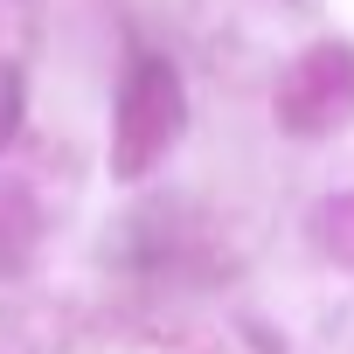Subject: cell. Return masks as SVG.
<instances>
[{
	"instance_id": "cell-1",
	"label": "cell",
	"mask_w": 354,
	"mask_h": 354,
	"mask_svg": "<svg viewBox=\"0 0 354 354\" xmlns=\"http://www.w3.org/2000/svg\"><path fill=\"white\" fill-rule=\"evenodd\" d=\"M181 77L160 56H132L118 84V118H111V174L118 181H146L167 160V146L181 139Z\"/></svg>"
},
{
	"instance_id": "cell-2",
	"label": "cell",
	"mask_w": 354,
	"mask_h": 354,
	"mask_svg": "<svg viewBox=\"0 0 354 354\" xmlns=\"http://www.w3.org/2000/svg\"><path fill=\"white\" fill-rule=\"evenodd\" d=\"M354 111V56L347 49H313L285 84H278V118L292 132H319L340 125Z\"/></svg>"
},
{
	"instance_id": "cell-3",
	"label": "cell",
	"mask_w": 354,
	"mask_h": 354,
	"mask_svg": "<svg viewBox=\"0 0 354 354\" xmlns=\"http://www.w3.org/2000/svg\"><path fill=\"white\" fill-rule=\"evenodd\" d=\"M319 236H326V250H340L354 264V195H340V202L319 209Z\"/></svg>"
}]
</instances>
